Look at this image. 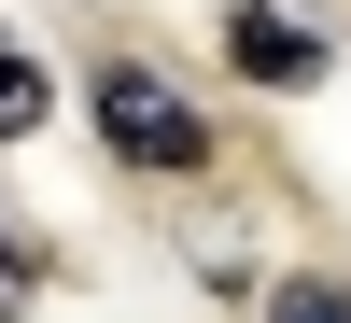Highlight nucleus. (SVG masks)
Returning a JSON list of instances; mask_svg holds the SVG:
<instances>
[{
  "label": "nucleus",
  "mask_w": 351,
  "mask_h": 323,
  "mask_svg": "<svg viewBox=\"0 0 351 323\" xmlns=\"http://www.w3.org/2000/svg\"><path fill=\"white\" fill-rule=\"evenodd\" d=\"M84 112H99V141H112V169H211L225 155V127L183 99L169 71H141V56H99V84H84Z\"/></svg>",
  "instance_id": "nucleus-1"
},
{
  "label": "nucleus",
  "mask_w": 351,
  "mask_h": 323,
  "mask_svg": "<svg viewBox=\"0 0 351 323\" xmlns=\"http://www.w3.org/2000/svg\"><path fill=\"white\" fill-rule=\"evenodd\" d=\"M225 56H239L253 84H324V43H309L295 14H267V0H239V14H225Z\"/></svg>",
  "instance_id": "nucleus-2"
},
{
  "label": "nucleus",
  "mask_w": 351,
  "mask_h": 323,
  "mask_svg": "<svg viewBox=\"0 0 351 323\" xmlns=\"http://www.w3.org/2000/svg\"><path fill=\"white\" fill-rule=\"evenodd\" d=\"M28 127H43V71L0 43V141H28Z\"/></svg>",
  "instance_id": "nucleus-3"
},
{
  "label": "nucleus",
  "mask_w": 351,
  "mask_h": 323,
  "mask_svg": "<svg viewBox=\"0 0 351 323\" xmlns=\"http://www.w3.org/2000/svg\"><path fill=\"white\" fill-rule=\"evenodd\" d=\"M267 323H351V281H281Z\"/></svg>",
  "instance_id": "nucleus-4"
},
{
  "label": "nucleus",
  "mask_w": 351,
  "mask_h": 323,
  "mask_svg": "<svg viewBox=\"0 0 351 323\" xmlns=\"http://www.w3.org/2000/svg\"><path fill=\"white\" fill-rule=\"evenodd\" d=\"M28 309V253H14V225H0V323Z\"/></svg>",
  "instance_id": "nucleus-5"
}]
</instances>
